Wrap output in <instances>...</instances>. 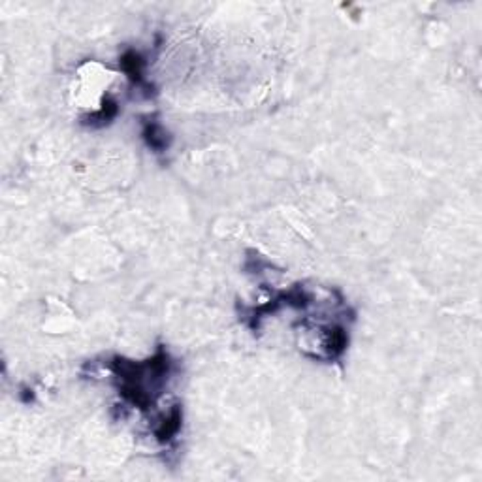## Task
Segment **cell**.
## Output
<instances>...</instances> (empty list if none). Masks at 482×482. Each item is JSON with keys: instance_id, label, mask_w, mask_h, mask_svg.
<instances>
[{"instance_id": "obj_3", "label": "cell", "mask_w": 482, "mask_h": 482, "mask_svg": "<svg viewBox=\"0 0 482 482\" xmlns=\"http://www.w3.org/2000/svg\"><path fill=\"white\" fill-rule=\"evenodd\" d=\"M143 138H146L147 146L151 147L155 153H164L170 147V138L164 132V128L160 127L155 120H147L143 127Z\"/></svg>"}, {"instance_id": "obj_1", "label": "cell", "mask_w": 482, "mask_h": 482, "mask_svg": "<svg viewBox=\"0 0 482 482\" xmlns=\"http://www.w3.org/2000/svg\"><path fill=\"white\" fill-rule=\"evenodd\" d=\"M181 422H183V412H181V407L179 405L171 407L170 411L166 412L164 417L160 419V422H157L155 430H153L157 441L162 444H168L170 441H173V439L178 437L179 430H181Z\"/></svg>"}, {"instance_id": "obj_2", "label": "cell", "mask_w": 482, "mask_h": 482, "mask_svg": "<svg viewBox=\"0 0 482 482\" xmlns=\"http://www.w3.org/2000/svg\"><path fill=\"white\" fill-rule=\"evenodd\" d=\"M120 68L125 70L130 79H132L136 85H143V66H146V61L141 57L138 51H127L120 55Z\"/></svg>"}, {"instance_id": "obj_4", "label": "cell", "mask_w": 482, "mask_h": 482, "mask_svg": "<svg viewBox=\"0 0 482 482\" xmlns=\"http://www.w3.org/2000/svg\"><path fill=\"white\" fill-rule=\"evenodd\" d=\"M117 111H119L117 102L111 100V98H106V100L102 102V108L98 111H95V114H91L89 117H85L83 123L89 125V127H104V125H108L109 120L114 119Z\"/></svg>"}]
</instances>
